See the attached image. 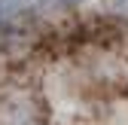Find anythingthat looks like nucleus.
Returning <instances> with one entry per match:
<instances>
[{
	"instance_id": "nucleus-1",
	"label": "nucleus",
	"mask_w": 128,
	"mask_h": 125,
	"mask_svg": "<svg viewBox=\"0 0 128 125\" xmlns=\"http://www.w3.org/2000/svg\"><path fill=\"white\" fill-rule=\"evenodd\" d=\"M0 125H128V0L3 30Z\"/></svg>"
}]
</instances>
